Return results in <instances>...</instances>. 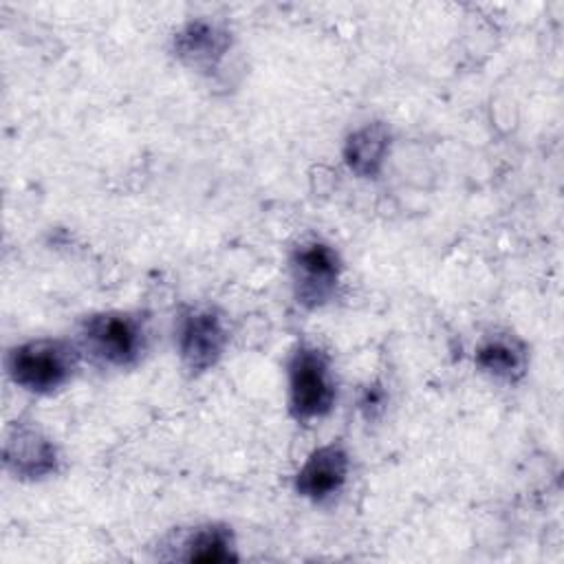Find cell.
<instances>
[{
  "label": "cell",
  "instance_id": "cell-7",
  "mask_svg": "<svg viewBox=\"0 0 564 564\" xmlns=\"http://www.w3.org/2000/svg\"><path fill=\"white\" fill-rule=\"evenodd\" d=\"M350 471V456L341 443H326L313 449L297 469L293 487L311 502H326L337 496Z\"/></svg>",
  "mask_w": 564,
  "mask_h": 564
},
{
  "label": "cell",
  "instance_id": "cell-10",
  "mask_svg": "<svg viewBox=\"0 0 564 564\" xmlns=\"http://www.w3.org/2000/svg\"><path fill=\"white\" fill-rule=\"evenodd\" d=\"M390 150V130L381 121L366 123L348 134L344 143L346 165L361 178H375Z\"/></svg>",
  "mask_w": 564,
  "mask_h": 564
},
{
  "label": "cell",
  "instance_id": "cell-6",
  "mask_svg": "<svg viewBox=\"0 0 564 564\" xmlns=\"http://www.w3.org/2000/svg\"><path fill=\"white\" fill-rule=\"evenodd\" d=\"M4 467L20 480H42L59 469L55 443L37 427L15 423L4 436Z\"/></svg>",
  "mask_w": 564,
  "mask_h": 564
},
{
  "label": "cell",
  "instance_id": "cell-4",
  "mask_svg": "<svg viewBox=\"0 0 564 564\" xmlns=\"http://www.w3.org/2000/svg\"><path fill=\"white\" fill-rule=\"evenodd\" d=\"M229 330L225 317L212 306L187 308L176 326V348L185 370L200 375L212 370L225 355Z\"/></svg>",
  "mask_w": 564,
  "mask_h": 564
},
{
  "label": "cell",
  "instance_id": "cell-1",
  "mask_svg": "<svg viewBox=\"0 0 564 564\" xmlns=\"http://www.w3.org/2000/svg\"><path fill=\"white\" fill-rule=\"evenodd\" d=\"M79 359L77 344L42 337L9 348L4 366L18 388L33 394H53L73 379Z\"/></svg>",
  "mask_w": 564,
  "mask_h": 564
},
{
  "label": "cell",
  "instance_id": "cell-2",
  "mask_svg": "<svg viewBox=\"0 0 564 564\" xmlns=\"http://www.w3.org/2000/svg\"><path fill=\"white\" fill-rule=\"evenodd\" d=\"M82 355L108 368H132L148 348V330L139 315L104 311L90 315L79 328Z\"/></svg>",
  "mask_w": 564,
  "mask_h": 564
},
{
  "label": "cell",
  "instance_id": "cell-5",
  "mask_svg": "<svg viewBox=\"0 0 564 564\" xmlns=\"http://www.w3.org/2000/svg\"><path fill=\"white\" fill-rule=\"evenodd\" d=\"M295 297L306 308H317L330 300L341 275L339 253L322 242L308 240L295 247L291 256Z\"/></svg>",
  "mask_w": 564,
  "mask_h": 564
},
{
  "label": "cell",
  "instance_id": "cell-3",
  "mask_svg": "<svg viewBox=\"0 0 564 564\" xmlns=\"http://www.w3.org/2000/svg\"><path fill=\"white\" fill-rule=\"evenodd\" d=\"M337 399L328 355L313 344H297L289 359V412L297 423L326 416Z\"/></svg>",
  "mask_w": 564,
  "mask_h": 564
},
{
  "label": "cell",
  "instance_id": "cell-8",
  "mask_svg": "<svg viewBox=\"0 0 564 564\" xmlns=\"http://www.w3.org/2000/svg\"><path fill=\"white\" fill-rule=\"evenodd\" d=\"M231 46V33L212 20H189L172 37L174 55L192 66L212 70Z\"/></svg>",
  "mask_w": 564,
  "mask_h": 564
},
{
  "label": "cell",
  "instance_id": "cell-11",
  "mask_svg": "<svg viewBox=\"0 0 564 564\" xmlns=\"http://www.w3.org/2000/svg\"><path fill=\"white\" fill-rule=\"evenodd\" d=\"M234 533L231 527L207 522L200 527H194L189 533H185L178 542L181 546V560L185 562H205V564H218V562H234L238 560L234 551Z\"/></svg>",
  "mask_w": 564,
  "mask_h": 564
},
{
  "label": "cell",
  "instance_id": "cell-9",
  "mask_svg": "<svg viewBox=\"0 0 564 564\" xmlns=\"http://www.w3.org/2000/svg\"><path fill=\"white\" fill-rule=\"evenodd\" d=\"M476 366L480 372L489 375L491 379L516 383L527 372V346L511 333H491L487 335L474 355Z\"/></svg>",
  "mask_w": 564,
  "mask_h": 564
}]
</instances>
